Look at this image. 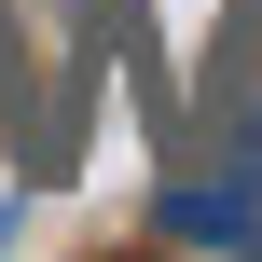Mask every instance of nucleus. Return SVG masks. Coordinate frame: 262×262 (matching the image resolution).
I'll list each match as a JSON object with an SVG mask.
<instances>
[{
  "label": "nucleus",
  "mask_w": 262,
  "mask_h": 262,
  "mask_svg": "<svg viewBox=\"0 0 262 262\" xmlns=\"http://www.w3.org/2000/svg\"><path fill=\"white\" fill-rule=\"evenodd\" d=\"M152 235H180V249H235V262H262V166L235 152L221 180H166V193H152Z\"/></svg>",
  "instance_id": "1"
},
{
  "label": "nucleus",
  "mask_w": 262,
  "mask_h": 262,
  "mask_svg": "<svg viewBox=\"0 0 262 262\" xmlns=\"http://www.w3.org/2000/svg\"><path fill=\"white\" fill-rule=\"evenodd\" d=\"M0 235H14V207H0Z\"/></svg>",
  "instance_id": "2"
}]
</instances>
